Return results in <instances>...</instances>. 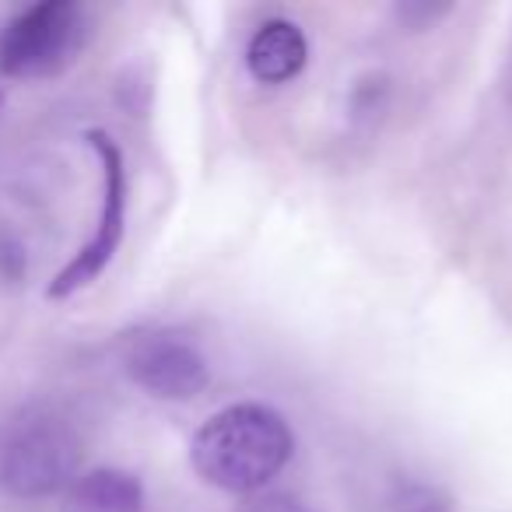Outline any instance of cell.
<instances>
[{
    "mask_svg": "<svg viewBox=\"0 0 512 512\" xmlns=\"http://www.w3.org/2000/svg\"><path fill=\"white\" fill-rule=\"evenodd\" d=\"M295 453L288 421L267 404H228L190 439V463L200 481L228 495H260Z\"/></svg>",
    "mask_w": 512,
    "mask_h": 512,
    "instance_id": "1",
    "label": "cell"
},
{
    "mask_svg": "<svg viewBox=\"0 0 512 512\" xmlns=\"http://www.w3.org/2000/svg\"><path fill=\"white\" fill-rule=\"evenodd\" d=\"M85 442L78 428L53 411H25L0 435V488L18 498L67 491L81 474Z\"/></svg>",
    "mask_w": 512,
    "mask_h": 512,
    "instance_id": "2",
    "label": "cell"
},
{
    "mask_svg": "<svg viewBox=\"0 0 512 512\" xmlns=\"http://www.w3.org/2000/svg\"><path fill=\"white\" fill-rule=\"evenodd\" d=\"M85 8L74 0H43L0 22V74L43 81L67 71L85 46Z\"/></svg>",
    "mask_w": 512,
    "mask_h": 512,
    "instance_id": "3",
    "label": "cell"
},
{
    "mask_svg": "<svg viewBox=\"0 0 512 512\" xmlns=\"http://www.w3.org/2000/svg\"><path fill=\"white\" fill-rule=\"evenodd\" d=\"M88 148L95 151L102 165V207L95 232L78 253L67 260V267L50 281L46 299H71V295L85 292L88 285L102 278L109 264H113L116 249L127 232V169H123V151L106 130H88L85 134Z\"/></svg>",
    "mask_w": 512,
    "mask_h": 512,
    "instance_id": "4",
    "label": "cell"
},
{
    "mask_svg": "<svg viewBox=\"0 0 512 512\" xmlns=\"http://www.w3.org/2000/svg\"><path fill=\"white\" fill-rule=\"evenodd\" d=\"M123 369L148 397L193 400L211 383L204 351L179 330H141L123 348Z\"/></svg>",
    "mask_w": 512,
    "mask_h": 512,
    "instance_id": "5",
    "label": "cell"
},
{
    "mask_svg": "<svg viewBox=\"0 0 512 512\" xmlns=\"http://www.w3.org/2000/svg\"><path fill=\"white\" fill-rule=\"evenodd\" d=\"M309 60L306 32L288 18H271L249 36L246 71L256 85H288Z\"/></svg>",
    "mask_w": 512,
    "mask_h": 512,
    "instance_id": "6",
    "label": "cell"
},
{
    "mask_svg": "<svg viewBox=\"0 0 512 512\" xmlns=\"http://www.w3.org/2000/svg\"><path fill=\"white\" fill-rule=\"evenodd\" d=\"M64 498L67 512H148L144 484L120 467L81 470L78 481L64 491Z\"/></svg>",
    "mask_w": 512,
    "mask_h": 512,
    "instance_id": "7",
    "label": "cell"
},
{
    "mask_svg": "<svg viewBox=\"0 0 512 512\" xmlns=\"http://www.w3.org/2000/svg\"><path fill=\"white\" fill-rule=\"evenodd\" d=\"M246 512H313L306 502H299L295 495H285V491H271V495H256L253 502L246 505Z\"/></svg>",
    "mask_w": 512,
    "mask_h": 512,
    "instance_id": "8",
    "label": "cell"
},
{
    "mask_svg": "<svg viewBox=\"0 0 512 512\" xmlns=\"http://www.w3.org/2000/svg\"><path fill=\"white\" fill-rule=\"evenodd\" d=\"M0 99H4V95H0Z\"/></svg>",
    "mask_w": 512,
    "mask_h": 512,
    "instance_id": "9",
    "label": "cell"
}]
</instances>
